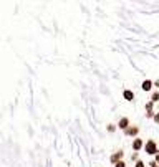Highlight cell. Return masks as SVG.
<instances>
[{
	"mask_svg": "<svg viewBox=\"0 0 159 167\" xmlns=\"http://www.w3.org/2000/svg\"><path fill=\"white\" fill-rule=\"evenodd\" d=\"M146 152H148V154H156V144H154L153 141H149L148 144H146Z\"/></svg>",
	"mask_w": 159,
	"mask_h": 167,
	"instance_id": "obj_1",
	"label": "cell"
},
{
	"mask_svg": "<svg viewBox=\"0 0 159 167\" xmlns=\"http://www.w3.org/2000/svg\"><path fill=\"white\" fill-rule=\"evenodd\" d=\"M141 147H143V141H141V139H134V142H133V149L134 151H139V149H141Z\"/></svg>",
	"mask_w": 159,
	"mask_h": 167,
	"instance_id": "obj_2",
	"label": "cell"
},
{
	"mask_svg": "<svg viewBox=\"0 0 159 167\" xmlns=\"http://www.w3.org/2000/svg\"><path fill=\"white\" fill-rule=\"evenodd\" d=\"M151 88H153V83H151L149 80H146V81L143 83V89H144V91H149Z\"/></svg>",
	"mask_w": 159,
	"mask_h": 167,
	"instance_id": "obj_3",
	"label": "cell"
},
{
	"mask_svg": "<svg viewBox=\"0 0 159 167\" xmlns=\"http://www.w3.org/2000/svg\"><path fill=\"white\" fill-rule=\"evenodd\" d=\"M121 157H123V152H116V154H114V156L111 157V161H113V162H116V164H118V161H119V159H121Z\"/></svg>",
	"mask_w": 159,
	"mask_h": 167,
	"instance_id": "obj_4",
	"label": "cell"
},
{
	"mask_svg": "<svg viewBox=\"0 0 159 167\" xmlns=\"http://www.w3.org/2000/svg\"><path fill=\"white\" fill-rule=\"evenodd\" d=\"M128 119H126V117H123V119H121V121H119V127H123V129H126V127H128Z\"/></svg>",
	"mask_w": 159,
	"mask_h": 167,
	"instance_id": "obj_5",
	"label": "cell"
},
{
	"mask_svg": "<svg viewBox=\"0 0 159 167\" xmlns=\"http://www.w3.org/2000/svg\"><path fill=\"white\" fill-rule=\"evenodd\" d=\"M124 98H126V99H128V101H131V99H133L134 98V94L131 91H128V89H126V91H124Z\"/></svg>",
	"mask_w": 159,
	"mask_h": 167,
	"instance_id": "obj_6",
	"label": "cell"
},
{
	"mask_svg": "<svg viewBox=\"0 0 159 167\" xmlns=\"http://www.w3.org/2000/svg\"><path fill=\"white\" fill-rule=\"evenodd\" d=\"M136 132H138V127H129L128 129V134H131V136H134Z\"/></svg>",
	"mask_w": 159,
	"mask_h": 167,
	"instance_id": "obj_7",
	"label": "cell"
},
{
	"mask_svg": "<svg viewBox=\"0 0 159 167\" xmlns=\"http://www.w3.org/2000/svg\"><path fill=\"white\" fill-rule=\"evenodd\" d=\"M158 99H159V93H156V94L153 96V101H158Z\"/></svg>",
	"mask_w": 159,
	"mask_h": 167,
	"instance_id": "obj_8",
	"label": "cell"
},
{
	"mask_svg": "<svg viewBox=\"0 0 159 167\" xmlns=\"http://www.w3.org/2000/svg\"><path fill=\"white\" fill-rule=\"evenodd\" d=\"M136 167H144V164H143L141 161H139V162H136Z\"/></svg>",
	"mask_w": 159,
	"mask_h": 167,
	"instance_id": "obj_9",
	"label": "cell"
},
{
	"mask_svg": "<svg viewBox=\"0 0 159 167\" xmlns=\"http://www.w3.org/2000/svg\"><path fill=\"white\" fill-rule=\"evenodd\" d=\"M116 167H126V166H124V162H118V164H116Z\"/></svg>",
	"mask_w": 159,
	"mask_h": 167,
	"instance_id": "obj_10",
	"label": "cell"
},
{
	"mask_svg": "<svg viewBox=\"0 0 159 167\" xmlns=\"http://www.w3.org/2000/svg\"><path fill=\"white\" fill-rule=\"evenodd\" d=\"M154 119H156V122H159V114H158L156 117H154Z\"/></svg>",
	"mask_w": 159,
	"mask_h": 167,
	"instance_id": "obj_11",
	"label": "cell"
},
{
	"mask_svg": "<svg viewBox=\"0 0 159 167\" xmlns=\"http://www.w3.org/2000/svg\"><path fill=\"white\" fill-rule=\"evenodd\" d=\"M156 161H158V162H159V152H158V156H156Z\"/></svg>",
	"mask_w": 159,
	"mask_h": 167,
	"instance_id": "obj_12",
	"label": "cell"
}]
</instances>
